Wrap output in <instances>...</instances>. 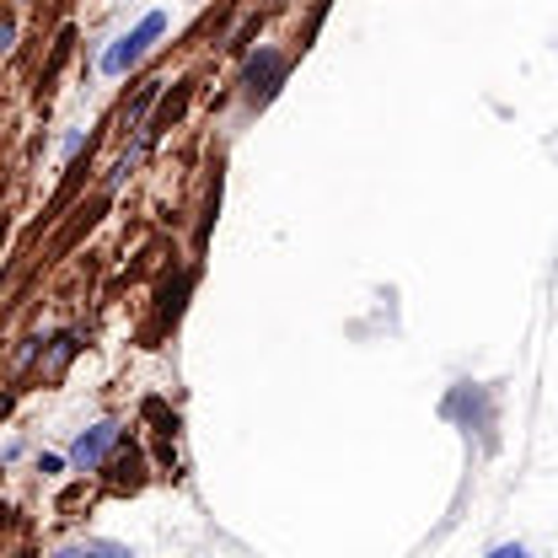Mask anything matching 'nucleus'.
<instances>
[{
	"label": "nucleus",
	"instance_id": "nucleus-1",
	"mask_svg": "<svg viewBox=\"0 0 558 558\" xmlns=\"http://www.w3.org/2000/svg\"><path fill=\"white\" fill-rule=\"evenodd\" d=\"M161 33H167V11H145L130 33H119V38L102 49V75H108V81H124V75L150 54V44H156Z\"/></svg>",
	"mask_w": 558,
	"mask_h": 558
},
{
	"label": "nucleus",
	"instance_id": "nucleus-2",
	"mask_svg": "<svg viewBox=\"0 0 558 558\" xmlns=\"http://www.w3.org/2000/svg\"><path fill=\"white\" fill-rule=\"evenodd\" d=\"M113 446H119V424H113V418H102V424H92V429H81V435H75V446H70V468H75V473H97V468H102V462H108V451H113Z\"/></svg>",
	"mask_w": 558,
	"mask_h": 558
},
{
	"label": "nucleus",
	"instance_id": "nucleus-3",
	"mask_svg": "<svg viewBox=\"0 0 558 558\" xmlns=\"http://www.w3.org/2000/svg\"><path fill=\"white\" fill-rule=\"evenodd\" d=\"M279 81H284V54H279V49H258V54L247 60V86H253V97L269 102L279 92Z\"/></svg>",
	"mask_w": 558,
	"mask_h": 558
},
{
	"label": "nucleus",
	"instance_id": "nucleus-4",
	"mask_svg": "<svg viewBox=\"0 0 558 558\" xmlns=\"http://www.w3.org/2000/svg\"><path fill=\"white\" fill-rule=\"evenodd\" d=\"M49 558H135V548L108 543V537H75V543H65V548H54Z\"/></svg>",
	"mask_w": 558,
	"mask_h": 558
},
{
	"label": "nucleus",
	"instance_id": "nucleus-5",
	"mask_svg": "<svg viewBox=\"0 0 558 558\" xmlns=\"http://www.w3.org/2000/svg\"><path fill=\"white\" fill-rule=\"evenodd\" d=\"M70 354H75V333H60V339H54V360H49L44 371H49V376H54V371H65Z\"/></svg>",
	"mask_w": 558,
	"mask_h": 558
},
{
	"label": "nucleus",
	"instance_id": "nucleus-6",
	"mask_svg": "<svg viewBox=\"0 0 558 558\" xmlns=\"http://www.w3.org/2000/svg\"><path fill=\"white\" fill-rule=\"evenodd\" d=\"M488 558H532V554H526V543H505V548H494Z\"/></svg>",
	"mask_w": 558,
	"mask_h": 558
},
{
	"label": "nucleus",
	"instance_id": "nucleus-7",
	"mask_svg": "<svg viewBox=\"0 0 558 558\" xmlns=\"http://www.w3.org/2000/svg\"><path fill=\"white\" fill-rule=\"evenodd\" d=\"M11 38H16V27H11V22H0V49H11Z\"/></svg>",
	"mask_w": 558,
	"mask_h": 558
}]
</instances>
